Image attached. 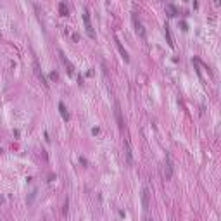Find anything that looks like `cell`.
<instances>
[{"label":"cell","mask_w":221,"mask_h":221,"mask_svg":"<svg viewBox=\"0 0 221 221\" xmlns=\"http://www.w3.org/2000/svg\"><path fill=\"white\" fill-rule=\"evenodd\" d=\"M83 21H85V28H86V33L90 38H95V31L92 28V22H90V14H88V9H83Z\"/></svg>","instance_id":"cell-1"},{"label":"cell","mask_w":221,"mask_h":221,"mask_svg":"<svg viewBox=\"0 0 221 221\" xmlns=\"http://www.w3.org/2000/svg\"><path fill=\"white\" fill-rule=\"evenodd\" d=\"M114 112H116V119H118V126H119V129H123V128H124V121H123V112H121V105H119L118 100L114 102Z\"/></svg>","instance_id":"cell-2"},{"label":"cell","mask_w":221,"mask_h":221,"mask_svg":"<svg viewBox=\"0 0 221 221\" xmlns=\"http://www.w3.org/2000/svg\"><path fill=\"white\" fill-rule=\"evenodd\" d=\"M33 66H35V74L38 76V80L42 81L43 85H45V88H49V81L45 80V76H43V73H42V69H40V64H38V60L35 59L33 60Z\"/></svg>","instance_id":"cell-3"},{"label":"cell","mask_w":221,"mask_h":221,"mask_svg":"<svg viewBox=\"0 0 221 221\" xmlns=\"http://www.w3.org/2000/svg\"><path fill=\"white\" fill-rule=\"evenodd\" d=\"M149 205H150V192H149V188H143L142 190V207H143V211L149 209Z\"/></svg>","instance_id":"cell-4"},{"label":"cell","mask_w":221,"mask_h":221,"mask_svg":"<svg viewBox=\"0 0 221 221\" xmlns=\"http://www.w3.org/2000/svg\"><path fill=\"white\" fill-rule=\"evenodd\" d=\"M114 42H116V47H118V50H119V54H121V57H123V59L128 62V60H129V55H128V52H126V49L123 47V43L119 42V38H118V36L114 38Z\"/></svg>","instance_id":"cell-5"},{"label":"cell","mask_w":221,"mask_h":221,"mask_svg":"<svg viewBox=\"0 0 221 221\" xmlns=\"http://www.w3.org/2000/svg\"><path fill=\"white\" fill-rule=\"evenodd\" d=\"M164 176H166V180H169L173 176V164L169 157H166V162H164Z\"/></svg>","instance_id":"cell-6"},{"label":"cell","mask_w":221,"mask_h":221,"mask_svg":"<svg viewBox=\"0 0 221 221\" xmlns=\"http://www.w3.org/2000/svg\"><path fill=\"white\" fill-rule=\"evenodd\" d=\"M133 22H135V31L138 33L142 38H145V29H143V24H142V22L138 21L135 16H133Z\"/></svg>","instance_id":"cell-7"},{"label":"cell","mask_w":221,"mask_h":221,"mask_svg":"<svg viewBox=\"0 0 221 221\" xmlns=\"http://www.w3.org/2000/svg\"><path fill=\"white\" fill-rule=\"evenodd\" d=\"M60 60H62V62H64V66H66V73H67V74H73V73H74V69H73V64H71L69 60L66 59V55L62 54V52H60Z\"/></svg>","instance_id":"cell-8"},{"label":"cell","mask_w":221,"mask_h":221,"mask_svg":"<svg viewBox=\"0 0 221 221\" xmlns=\"http://www.w3.org/2000/svg\"><path fill=\"white\" fill-rule=\"evenodd\" d=\"M124 145H126V159H128V164H133V150H131V145H129L128 140L124 142Z\"/></svg>","instance_id":"cell-9"},{"label":"cell","mask_w":221,"mask_h":221,"mask_svg":"<svg viewBox=\"0 0 221 221\" xmlns=\"http://www.w3.org/2000/svg\"><path fill=\"white\" fill-rule=\"evenodd\" d=\"M59 111H60L62 119H64V121H69V112H67V109H66V105L62 102H59Z\"/></svg>","instance_id":"cell-10"},{"label":"cell","mask_w":221,"mask_h":221,"mask_svg":"<svg viewBox=\"0 0 221 221\" xmlns=\"http://www.w3.org/2000/svg\"><path fill=\"white\" fill-rule=\"evenodd\" d=\"M164 35L167 38V43H169V47H174V42H173V36H171V31H169V26L164 24Z\"/></svg>","instance_id":"cell-11"},{"label":"cell","mask_w":221,"mask_h":221,"mask_svg":"<svg viewBox=\"0 0 221 221\" xmlns=\"http://www.w3.org/2000/svg\"><path fill=\"white\" fill-rule=\"evenodd\" d=\"M59 11H60V14H62V16H67V14H69V11H67V5H66L64 2H60V4H59Z\"/></svg>","instance_id":"cell-12"},{"label":"cell","mask_w":221,"mask_h":221,"mask_svg":"<svg viewBox=\"0 0 221 221\" xmlns=\"http://www.w3.org/2000/svg\"><path fill=\"white\" fill-rule=\"evenodd\" d=\"M50 78H52V80H57L59 76H57V73H55V71H54V73H50Z\"/></svg>","instance_id":"cell-13"},{"label":"cell","mask_w":221,"mask_h":221,"mask_svg":"<svg viewBox=\"0 0 221 221\" xmlns=\"http://www.w3.org/2000/svg\"><path fill=\"white\" fill-rule=\"evenodd\" d=\"M145 221H154V219H152V218H145Z\"/></svg>","instance_id":"cell-14"}]
</instances>
